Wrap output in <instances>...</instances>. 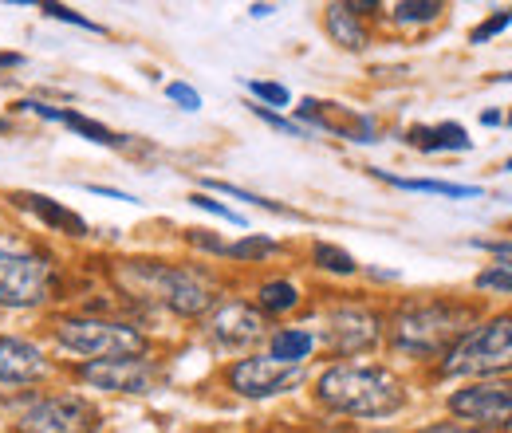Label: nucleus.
<instances>
[{
  "label": "nucleus",
  "instance_id": "f257e3e1",
  "mask_svg": "<svg viewBox=\"0 0 512 433\" xmlns=\"http://www.w3.org/2000/svg\"><path fill=\"white\" fill-rule=\"evenodd\" d=\"M316 398L335 414H351V418H386L394 410L406 406V386L402 378L386 367H355V363H339L327 367L316 378Z\"/></svg>",
  "mask_w": 512,
  "mask_h": 433
},
{
  "label": "nucleus",
  "instance_id": "f03ea898",
  "mask_svg": "<svg viewBox=\"0 0 512 433\" xmlns=\"http://www.w3.org/2000/svg\"><path fill=\"white\" fill-rule=\"evenodd\" d=\"M119 280L127 284L134 296H146L174 315H201L213 308L217 288L209 276H201L197 268L186 264H158V260H130L119 272Z\"/></svg>",
  "mask_w": 512,
  "mask_h": 433
},
{
  "label": "nucleus",
  "instance_id": "7ed1b4c3",
  "mask_svg": "<svg viewBox=\"0 0 512 433\" xmlns=\"http://www.w3.org/2000/svg\"><path fill=\"white\" fill-rule=\"evenodd\" d=\"M469 327H473V308L465 304H453V300L410 304L394 315L390 343L410 359H430L438 351H449Z\"/></svg>",
  "mask_w": 512,
  "mask_h": 433
},
{
  "label": "nucleus",
  "instance_id": "20e7f679",
  "mask_svg": "<svg viewBox=\"0 0 512 433\" xmlns=\"http://www.w3.org/2000/svg\"><path fill=\"white\" fill-rule=\"evenodd\" d=\"M446 378H501L512 374V315H493L469 327L442 363Z\"/></svg>",
  "mask_w": 512,
  "mask_h": 433
},
{
  "label": "nucleus",
  "instance_id": "39448f33",
  "mask_svg": "<svg viewBox=\"0 0 512 433\" xmlns=\"http://www.w3.org/2000/svg\"><path fill=\"white\" fill-rule=\"evenodd\" d=\"M56 339L71 355H83L91 363L99 359H134L146 351V335L119 319H60Z\"/></svg>",
  "mask_w": 512,
  "mask_h": 433
},
{
  "label": "nucleus",
  "instance_id": "423d86ee",
  "mask_svg": "<svg viewBox=\"0 0 512 433\" xmlns=\"http://www.w3.org/2000/svg\"><path fill=\"white\" fill-rule=\"evenodd\" d=\"M52 292H56L52 260L24 248H0V308H36L52 300Z\"/></svg>",
  "mask_w": 512,
  "mask_h": 433
},
{
  "label": "nucleus",
  "instance_id": "0eeeda50",
  "mask_svg": "<svg viewBox=\"0 0 512 433\" xmlns=\"http://www.w3.org/2000/svg\"><path fill=\"white\" fill-rule=\"evenodd\" d=\"M449 414L477 430H512V378H485L469 382L449 394Z\"/></svg>",
  "mask_w": 512,
  "mask_h": 433
},
{
  "label": "nucleus",
  "instance_id": "6e6552de",
  "mask_svg": "<svg viewBox=\"0 0 512 433\" xmlns=\"http://www.w3.org/2000/svg\"><path fill=\"white\" fill-rule=\"evenodd\" d=\"M99 430V410L83 402L79 394H52L32 402L20 418L16 433H95Z\"/></svg>",
  "mask_w": 512,
  "mask_h": 433
},
{
  "label": "nucleus",
  "instance_id": "1a4fd4ad",
  "mask_svg": "<svg viewBox=\"0 0 512 433\" xmlns=\"http://www.w3.org/2000/svg\"><path fill=\"white\" fill-rule=\"evenodd\" d=\"M225 382L241 394V398H272V394H284L292 386L304 382V367H284L268 355H249V359H237L229 371H225Z\"/></svg>",
  "mask_w": 512,
  "mask_h": 433
},
{
  "label": "nucleus",
  "instance_id": "9d476101",
  "mask_svg": "<svg viewBox=\"0 0 512 433\" xmlns=\"http://www.w3.org/2000/svg\"><path fill=\"white\" fill-rule=\"evenodd\" d=\"M379 335H383V323H379V315L367 308H335L327 315V327H323V339H327V347L335 351V355H363V351H371L375 343H379Z\"/></svg>",
  "mask_w": 512,
  "mask_h": 433
},
{
  "label": "nucleus",
  "instance_id": "9b49d317",
  "mask_svg": "<svg viewBox=\"0 0 512 433\" xmlns=\"http://www.w3.org/2000/svg\"><path fill=\"white\" fill-rule=\"evenodd\" d=\"M79 378L87 386H99V390H115V394H146L154 382H158V367L150 359H99V363H87L79 367Z\"/></svg>",
  "mask_w": 512,
  "mask_h": 433
},
{
  "label": "nucleus",
  "instance_id": "f8f14e48",
  "mask_svg": "<svg viewBox=\"0 0 512 433\" xmlns=\"http://www.w3.org/2000/svg\"><path fill=\"white\" fill-rule=\"evenodd\" d=\"M209 335H213V343H221V347H229V351H237V347H249L256 339H264V315L249 304H225V308L217 311L213 319H209Z\"/></svg>",
  "mask_w": 512,
  "mask_h": 433
},
{
  "label": "nucleus",
  "instance_id": "ddd939ff",
  "mask_svg": "<svg viewBox=\"0 0 512 433\" xmlns=\"http://www.w3.org/2000/svg\"><path fill=\"white\" fill-rule=\"evenodd\" d=\"M48 374V359L40 347L16 335H0V382H36Z\"/></svg>",
  "mask_w": 512,
  "mask_h": 433
},
{
  "label": "nucleus",
  "instance_id": "4468645a",
  "mask_svg": "<svg viewBox=\"0 0 512 433\" xmlns=\"http://www.w3.org/2000/svg\"><path fill=\"white\" fill-rule=\"evenodd\" d=\"M406 142H410L414 150H426V154H442V150H473V138L465 134V126H457V123L410 126V130H406Z\"/></svg>",
  "mask_w": 512,
  "mask_h": 433
},
{
  "label": "nucleus",
  "instance_id": "2eb2a0df",
  "mask_svg": "<svg viewBox=\"0 0 512 433\" xmlns=\"http://www.w3.org/2000/svg\"><path fill=\"white\" fill-rule=\"evenodd\" d=\"M20 205L24 209H32L48 229H56V233H67V237H83L87 233V221L79 217V213H71L64 209L56 197H40V193H20Z\"/></svg>",
  "mask_w": 512,
  "mask_h": 433
},
{
  "label": "nucleus",
  "instance_id": "dca6fc26",
  "mask_svg": "<svg viewBox=\"0 0 512 433\" xmlns=\"http://www.w3.org/2000/svg\"><path fill=\"white\" fill-rule=\"evenodd\" d=\"M316 347V335L304 331V327H280L272 339H268V359L284 363V367H300Z\"/></svg>",
  "mask_w": 512,
  "mask_h": 433
},
{
  "label": "nucleus",
  "instance_id": "f3484780",
  "mask_svg": "<svg viewBox=\"0 0 512 433\" xmlns=\"http://www.w3.org/2000/svg\"><path fill=\"white\" fill-rule=\"evenodd\" d=\"M327 36H331L339 48H347V52L367 48V28L359 24V16H355L347 4H331V8H327Z\"/></svg>",
  "mask_w": 512,
  "mask_h": 433
},
{
  "label": "nucleus",
  "instance_id": "a211bd4d",
  "mask_svg": "<svg viewBox=\"0 0 512 433\" xmlns=\"http://www.w3.org/2000/svg\"><path fill=\"white\" fill-rule=\"evenodd\" d=\"M375 178L390 182L394 189H410V193H438V197H481V186H461V182H438V178H398L386 170H371Z\"/></svg>",
  "mask_w": 512,
  "mask_h": 433
},
{
  "label": "nucleus",
  "instance_id": "6ab92c4d",
  "mask_svg": "<svg viewBox=\"0 0 512 433\" xmlns=\"http://www.w3.org/2000/svg\"><path fill=\"white\" fill-rule=\"evenodd\" d=\"M296 304H300V288L296 284H288V280L260 284V308L268 311V315H284V311H292Z\"/></svg>",
  "mask_w": 512,
  "mask_h": 433
},
{
  "label": "nucleus",
  "instance_id": "aec40b11",
  "mask_svg": "<svg viewBox=\"0 0 512 433\" xmlns=\"http://www.w3.org/2000/svg\"><path fill=\"white\" fill-rule=\"evenodd\" d=\"M312 260H316V268H323V272H335V276H351L359 264H355V256L347 252V248L339 245H327V241H320V245L312 248Z\"/></svg>",
  "mask_w": 512,
  "mask_h": 433
},
{
  "label": "nucleus",
  "instance_id": "412c9836",
  "mask_svg": "<svg viewBox=\"0 0 512 433\" xmlns=\"http://www.w3.org/2000/svg\"><path fill=\"white\" fill-rule=\"evenodd\" d=\"M64 123L71 126L75 134H83V138L99 142V146H123V134H115L111 126L95 123V119H83V115H71V111H64Z\"/></svg>",
  "mask_w": 512,
  "mask_h": 433
},
{
  "label": "nucleus",
  "instance_id": "4be33fe9",
  "mask_svg": "<svg viewBox=\"0 0 512 433\" xmlns=\"http://www.w3.org/2000/svg\"><path fill=\"white\" fill-rule=\"evenodd\" d=\"M438 16H442L438 0H402V4H394V20L398 24H430Z\"/></svg>",
  "mask_w": 512,
  "mask_h": 433
},
{
  "label": "nucleus",
  "instance_id": "5701e85b",
  "mask_svg": "<svg viewBox=\"0 0 512 433\" xmlns=\"http://www.w3.org/2000/svg\"><path fill=\"white\" fill-rule=\"evenodd\" d=\"M225 252L237 256V260H264V256L280 252V245H276L272 237H245V241H237V245H225Z\"/></svg>",
  "mask_w": 512,
  "mask_h": 433
},
{
  "label": "nucleus",
  "instance_id": "b1692460",
  "mask_svg": "<svg viewBox=\"0 0 512 433\" xmlns=\"http://www.w3.org/2000/svg\"><path fill=\"white\" fill-rule=\"evenodd\" d=\"M205 189L229 193V197H237V201H249V205H256V209H268V213H292V209H284L280 201H268V197H260V193H249V189H237V186H229V182H205Z\"/></svg>",
  "mask_w": 512,
  "mask_h": 433
},
{
  "label": "nucleus",
  "instance_id": "393cba45",
  "mask_svg": "<svg viewBox=\"0 0 512 433\" xmlns=\"http://www.w3.org/2000/svg\"><path fill=\"white\" fill-rule=\"evenodd\" d=\"M190 201L197 205V209H205V213H213V217H221V221H229V225H241V229H245V217H241L237 209H229V205L213 201L209 193H190Z\"/></svg>",
  "mask_w": 512,
  "mask_h": 433
},
{
  "label": "nucleus",
  "instance_id": "a878e982",
  "mask_svg": "<svg viewBox=\"0 0 512 433\" xmlns=\"http://www.w3.org/2000/svg\"><path fill=\"white\" fill-rule=\"evenodd\" d=\"M249 91H253L260 103H272V107H288V103H292V95H288V87H284V83H264V79H253V83H249Z\"/></svg>",
  "mask_w": 512,
  "mask_h": 433
},
{
  "label": "nucleus",
  "instance_id": "bb28decb",
  "mask_svg": "<svg viewBox=\"0 0 512 433\" xmlns=\"http://www.w3.org/2000/svg\"><path fill=\"white\" fill-rule=\"evenodd\" d=\"M44 16L64 20V24H75V28H83V32H103L95 20H87V16H79V12H71V8H64V4H44Z\"/></svg>",
  "mask_w": 512,
  "mask_h": 433
},
{
  "label": "nucleus",
  "instance_id": "cd10ccee",
  "mask_svg": "<svg viewBox=\"0 0 512 433\" xmlns=\"http://www.w3.org/2000/svg\"><path fill=\"white\" fill-rule=\"evenodd\" d=\"M477 288L512 296V272H509V268H489V272H481V276H477Z\"/></svg>",
  "mask_w": 512,
  "mask_h": 433
},
{
  "label": "nucleus",
  "instance_id": "c85d7f7f",
  "mask_svg": "<svg viewBox=\"0 0 512 433\" xmlns=\"http://www.w3.org/2000/svg\"><path fill=\"white\" fill-rule=\"evenodd\" d=\"M509 24H512V12H497V16H489L485 24H477V28L469 32V40H473V44H485L489 36H497V32H505Z\"/></svg>",
  "mask_w": 512,
  "mask_h": 433
},
{
  "label": "nucleus",
  "instance_id": "c756f323",
  "mask_svg": "<svg viewBox=\"0 0 512 433\" xmlns=\"http://www.w3.org/2000/svg\"><path fill=\"white\" fill-rule=\"evenodd\" d=\"M166 95H170V103H178L182 111H201V95L193 91L190 83H170Z\"/></svg>",
  "mask_w": 512,
  "mask_h": 433
},
{
  "label": "nucleus",
  "instance_id": "7c9ffc66",
  "mask_svg": "<svg viewBox=\"0 0 512 433\" xmlns=\"http://www.w3.org/2000/svg\"><path fill=\"white\" fill-rule=\"evenodd\" d=\"M253 115H256V119H264L268 126H276V130H284V134H300V138H304V126L288 123V119H280V115H272L268 107H253Z\"/></svg>",
  "mask_w": 512,
  "mask_h": 433
},
{
  "label": "nucleus",
  "instance_id": "2f4dec72",
  "mask_svg": "<svg viewBox=\"0 0 512 433\" xmlns=\"http://www.w3.org/2000/svg\"><path fill=\"white\" fill-rule=\"evenodd\" d=\"M16 111H32V115H40V119H48V123H64V111H60V107H44V103H32V99H20Z\"/></svg>",
  "mask_w": 512,
  "mask_h": 433
},
{
  "label": "nucleus",
  "instance_id": "473e14b6",
  "mask_svg": "<svg viewBox=\"0 0 512 433\" xmlns=\"http://www.w3.org/2000/svg\"><path fill=\"white\" fill-rule=\"evenodd\" d=\"M477 248H485V252H493L501 264L497 268H509L512 272V241H477Z\"/></svg>",
  "mask_w": 512,
  "mask_h": 433
},
{
  "label": "nucleus",
  "instance_id": "72a5a7b5",
  "mask_svg": "<svg viewBox=\"0 0 512 433\" xmlns=\"http://www.w3.org/2000/svg\"><path fill=\"white\" fill-rule=\"evenodd\" d=\"M418 433H493V430H477V426H465V422H438V426H426Z\"/></svg>",
  "mask_w": 512,
  "mask_h": 433
},
{
  "label": "nucleus",
  "instance_id": "f704fd0d",
  "mask_svg": "<svg viewBox=\"0 0 512 433\" xmlns=\"http://www.w3.org/2000/svg\"><path fill=\"white\" fill-rule=\"evenodd\" d=\"M91 193H103V197H115V201H134L123 189H107V186H91Z\"/></svg>",
  "mask_w": 512,
  "mask_h": 433
},
{
  "label": "nucleus",
  "instance_id": "c9c22d12",
  "mask_svg": "<svg viewBox=\"0 0 512 433\" xmlns=\"http://www.w3.org/2000/svg\"><path fill=\"white\" fill-rule=\"evenodd\" d=\"M481 123H485V126H497V123H501V111H485V115H481Z\"/></svg>",
  "mask_w": 512,
  "mask_h": 433
},
{
  "label": "nucleus",
  "instance_id": "e433bc0d",
  "mask_svg": "<svg viewBox=\"0 0 512 433\" xmlns=\"http://www.w3.org/2000/svg\"><path fill=\"white\" fill-rule=\"evenodd\" d=\"M249 12H253V16H268V12H276V8H272V4H253Z\"/></svg>",
  "mask_w": 512,
  "mask_h": 433
},
{
  "label": "nucleus",
  "instance_id": "4c0bfd02",
  "mask_svg": "<svg viewBox=\"0 0 512 433\" xmlns=\"http://www.w3.org/2000/svg\"><path fill=\"white\" fill-rule=\"evenodd\" d=\"M20 63H24L20 56H0V67H20Z\"/></svg>",
  "mask_w": 512,
  "mask_h": 433
},
{
  "label": "nucleus",
  "instance_id": "58836bf2",
  "mask_svg": "<svg viewBox=\"0 0 512 433\" xmlns=\"http://www.w3.org/2000/svg\"><path fill=\"white\" fill-rule=\"evenodd\" d=\"M497 79H501V83H512V71H509V75H497Z\"/></svg>",
  "mask_w": 512,
  "mask_h": 433
},
{
  "label": "nucleus",
  "instance_id": "ea45409f",
  "mask_svg": "<svg viewBox=\"0 0 512 433\" xmlns=\"http://www.w3.org/2000/svg\"><path fill=\"white\" fill-rule=\"evenodd\" d=\"M0 130H8V123H4V119H0Z\"/></svg>",
  "mask_w": 512,
  "mask_h": 433
},
{
  "label": "nucleus",
  "instance_id": "a19ab883",
  "mask_svg": "<svg viewBox=\"0 0 512 433\" xmlns=\"http://www.w3.org/2000/svg\"><path fill=\"white\" fill-rule=\"evenodd\" d=\"M505 170H512V158H509V162H505Z\"/></svg>",
  "mask_w": 512,
  "mask_h": 433
},
{
  "label": "nucleus",
  "instance_id": "79ce46f5",
  "mask_svg": "<svg viewBox=\"0 0 512 433\" xmlns=\"http://www.w3.org/2000/svg\"><path fill=\"white\" fill-rule=\"evenodd\" d=\"M509 123H512V115H509Z\"/></svg>",
  "mask_w": 512,
  "mask_h": 433
}]
</instances>
